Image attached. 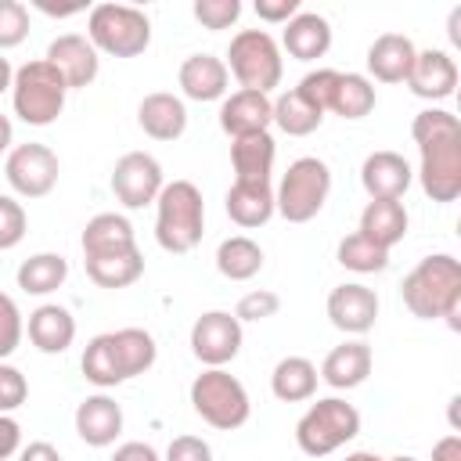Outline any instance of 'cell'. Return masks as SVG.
<instances>
[{"label":"cell","instance_id":"cell-4","mask_svg":"<svg viewBox=\"0 0 461 461\" xmlns=\"http://www.w3.org/2000/svg\"><path fill=\"white\" fill-rule=\"evenodd\" d=\"M86 40L97 54L137 58L151 43V18L130 4H94L86 14Z\"/></svg>","mask_w":461,"mask_h":461},{"label":"cell","instance_id":"cell-21","mask_svg":"<svg viewBox=\"0 0 461 461\" xmlns=\"http://www.w3.org/2000/svg\"><path fill=\"white\" fill-rule=\"evenodd\" d=\"M137 122L151 140H176L187 130V104L176 94L155 90L137 104Z\"/></svg>","mask_w":461,"mask_h":461},{"label":"cell","instance_id":"cell-40","mask_svg":"<svg viewBox=\"0 0 461 461\" xmlns=\"http://www.w3.org/2000/svg\"><path fill=\"white\" fill-rule=\"evenodd\" d=\"M22 335H25L22 310L7 292H0V360H7L22 346Z\"/></svg>","mask_w":461,"mask_h":461},{"label":"cell","instance_id":"cell-48","mask_svg":"<svg viewBox=\"0 0 461 461\" xmlns=\"http://www.w3.org/2000/svg\"><path fill=\"white\" fill-rule=\"evenodd\" d=\"M112 461H162V457H158V450H155L151 443H140V439H130V443H122V447H115V454H112Z\"/></svg>","mask_w":461,"mask_h":461},{"label":"cell","instance_id":"cell-29","mask_svg":"<svg viewBox=\"0 0 461 461\" xmlns=\"http://www.w3.org/2000/svg\"><path fill=\"white\" fill-rule=\"evenodd\" d=\"M108 339H112V353H115V367L122 382L151 371L158 346L144 328H119V331H108Z\"/></svg>","mask_w":461,"mask_h":461},{"label":"cell","instance_id":"cell-5","mask_svg":"<svg viewBox=\"0 0 461 461\" xmlns=\"http://www.w3.org/2000/svg\"><path fill=\"white\" fill-rule=\"evenodd\" d=\"M223 65L238 79L241 90H256V94H267V97L285 76L281 47L267 29H241L227 47Z\"/></svg>","mask_w":461,"mask_h":461},{"label":"cell","instance_id":"cell-27","mask_svg":"<svg viewBox=\"0 0 461 461\" xmlns=\"http://www.w3.org/2000/svg\"><path fill=\"white\" fill-rule=\"evenodd\" d=\"M277 158V144L267 133H252V137H238L230 140V166H234V180H249V184H267L270 169Z\"/></svg>","mask_w":461,"mask_h":461},{"label":"cell","instance_id":"cell-11","mask_svg":"<svg viewBox=\"0 0 461 461\" xmlns=\"http://www.w3.org/2000/svg\"><path fill=\"white\" fill-rule=\"evenodd\" d=\"M241 321L227 310H205L191 324V353L205 367H227L241 353Z\"/></svg>","mask_w":461,"mask_h":461},{"label":"cell","instance_id":"cell-16","mask_svg":"<svg viewBox=\"0 0 461 461\" xmlns=\"http://www.w3.org/2000/svg\"><path fill=\"white\" fill-rule=\"evenodd\" d=\"M407 86L421 101H447L457 86V61L447 50H418L407 72Z\"/></svg>","mask_w":461,"mask_h":461},{"label":"cell","instance_id":"cell-9","mask_svg":"<svg viewBox=\"0 0 461 461\" xmlns=\"http://www.w3.org/2000/svg\"><path fill=\"white\" fill-rule=\"evenodd\" d=\"M191 407L205 425H212L220 432L241 429L249 421V414H252L245 385L223 367H205L191 382Z\"/></svg>","mask_w":461,"mask_h":461},{"label":"cell","instance_id":"cell-13","mask_svg":"<svg viewBox=\"0 0 461 461\" xmlns=\"http://www.w3.org/2000/svg\"><path fill=\"white\" fill-rule=\"evenodd\" d=\"M43 61L58 68V76L65 79L68 90L90 86V83L97 79V72H101V54H97L94 43H90L86 36H79V32H65V36H58V40H50Z\"/></svg>","mask_w":461,"mask_h":461},{"label":"cell","instance_id":"cell-3","mask_svg":"<svg viewBox=\"0 0 461 461\" xmlns=\"http://www.w3.org/2000/svg\"><path fill=\"white\" fill-rule=\"evenodd\" d=\"M205 234V202L202 191L191 180H173L158 191L155 198V241L173 252L184 256L191 252Z\"/></svg>","mask_w":461,"mask_h":461},{"label":"cell","instance_id":"cell-42","mask_svg":"<svg viewBox=\"0 0 461 461\" xmlns=\"http://www.w3.org/2000/svg\"><path fill=\"white\" fill-rule=\"evenodd\" d=\"M277 310H281V295H277V292H270V288H252V292H245V295L238 299L234 317L245 324V321H267V317H274Z\"/></svg>","mask_w":461,"mask_h":461},{"label":"cell","instance_id":"cell-24","mask_svg":"<svg viewBox=\"0 0 461 461\" xmlns=\"http://www.w3.org/2000/svg\"><path fill=\"white\" fill-rule=\"evenodd\" d=\"M281 47L295 61H317V58H324L328 47H331V25H328V18L317 14V11H299L285 25V32H281Z\"/></svg>","mask_w":461,"mask_h":461},{"label":"cell","instance_id":"cell-35","mask_svg":"<svg viewBox=\"0 0 461 461\" xmlns=\"http://www.w3.org/2000/svg\"><path fill=\"white\" fill-rule=\"evenodd\" d=\"M321 119L324 115L295 86L285 90V94H277V101H274V126L281 133H288V137H310L321 126Z\"/></svg>","mask_w":461,"mask_h":461},{"label":"cell","instance_id":"cell-51","mask_svg":"<svg viewBox=\"0 0 461 461\" xmlns=\"http://www.w3.org/2000/svg\"><path fill=\"white\" fill-rule=\"evenodd\" d=\"M36 7H40L43 14H50V18H68V14H79V11H86V4H68V7H54V4H47V0H36Z\"/></svg>","mask_w":461,"mask_h":461},{"label":"cell","instance_id":"cell-17","mask_svg":"<svg viewBox=\"0 0 461 461\" xmlns=\"http://www.w3.org/2000/svg\"><path fill=\"white\" fill-rule=\"evenodd\" d=\"M414 180L411 162L400 151H371L360 166V184L367 191V198H403L407 187Z\"/></svg>","mask_w":461,"mask_h":461},{"label":"cell","instance_id":"cell-53","mask_svg":"<svg viewBox=\"0 0 461 461\" xmlns=\"http://www.w3.org/2000/svg\"><path fill=\"white\" fill-rule=\"evenodd\" d=\"M450 43L461 47V7L450 11Z\"/></svg>","mask_w":461,"mask_h":461},{"label":"cell","instance_id":"cell-33","mask_svg":"<svg viewBox=\"0 0 461 461\" xmlns=\"http://www.w3.org/2000/svg\"><path fill=\"white\" fill-rule=\"evenodd\" d=\"M216 270L227 281H252L263 270V249L249 234H230L216 249Z\"/></svg>","mask_w":461,"mask_h":461},{"label":"cell","instance_id":"cell-39","mask_svg":"<svg viewBox=\"0 0 461 461\" xmlns=\"http://www.w3.org/2000/svg\"><path fill=\"white\" fill-rule=\"evenodd\" d=\"M29 36V7L18 0H0V50L25 43Z\"/></svg>","mask_w":461,"mask_h":461},{"label":"cell","instance_id":"cell-6","mask_svg":"<svg viewBox=\"0 0 461 461\" xmlns=\"http://www.w3.org/2000/svg\"><path fill=\"white\" fill-rule=\"evenodd\" d=\"M65 94H68L65 79L43 58L25 61L22 68H14L11 104H14V115L25 126H50L61 115V108H65Z\"/></svg>","mask_w":461,"mask_h":461},{"label":"cell","instance_id":"cell-25","mask_svg":"<svg viewBox=\"0 0 461 461\" xmlns=\"http://www.w3.org/2000/svg\"><path fill=\"white\" fill-rule=\"evenodd\" d=\"M83 259L90 256H112V252H126V249H137V238H133V223L122 216V212H97L86 220L83 227Z\"/></svg>","mask_w":461,"mask_h":461},{"label":"cell","instance_id":"cell-23","mask_svg":"<svg viewBox=\"0 0 461 461\" xmlns=\"http://www.w3.org/2000/svg\"><path fill=\"white\" fill-rule=\"evenodd\" d=\"M371 364H375L371 346H367V342H360V339H349V342L335 346V349L324 357V364H321V371H317V375H321L331 389H357V385H364V382H367Z\"/></svg>","mask_w":461,"mask_h":461},{"label":"cell","instance_id":"cell-47","mask_svg":"<svg viewBox=\"0 0 461 461\" xmlns=\"http://www.w3.org/2000/svg\"><path fill=\"white\" fill-rule=\"evenodd\" d=\"M22 450V425L11 414H0V461L14 457Z\"/></svg>","mask_w":461,"mask_h":461},{"label":"cell","instance_id":"cell-50","mask_svg":"<svg viewBox=\"0 0 461 461\" xmlns=\"http://www.w3.org/2000/svg\"><path fill=\"white\" fill-rule=\"evenodd\" d=\"M432 461H461V436L450 432L432 447Z\"/></svg>","mask_w":461,"mask_h":461},{"label":"cell","instance_id":"cell-36","mask_svg":"<svg viewBox=\"0 0 461 461\" xmlns=\"http://www.w3.org/2000/svg\"><path fill=\"white\" fill-rule=\"evenodd\" d=\"M335 259H339L346 270H353V274H378V270L389 267V249H382V245L367 241L360 230H353V234H346V238L339 241Z\"/></svg>","mask_w":461,"mask_h":461},{"label":"cell","instance_id":"cell-8","mask_svg":"<svg viewBox=\"0 0 461 461\" xmlns=\"http://www.w3.org/2000/svg\"><path fill=\"white\" fill-rule=\"evenodd\" d=\"M360 432V411L339 396H324L306 407V414L295 421V443L310 457H328Z\"/></svg>","mask_w":461,"mask_h":461},{"label":"cell","instance_id":"cell-30","mask_svg":"<svg viewBox=\"0 0 461 461\" xmlns=\"http://www.w3.org/2000/svg\"><path fill=\"white\" fill-rule=\"evenodd\" d=\"M317 364L306 360V357H281L270 371V393L281 400V403H303V400H313L317 393Z\"/></svg>","mask_w":461,"mask_h":461},{"label":"cell","instance_id":"cell-45","mask_svg":"<svg viewBox=\"0 0 461 461\" xmlns=\"http://www.w3.org/2000/svg\"><path fill=\"white\" fill-rule=\"evenodd\" d=\"M166 461H212V447L202 436H176L166 447Z\"/></svg>","mask_w":461,"mask_h":461},{"label":"cell","instance_id":"cell-18","mask_svg":"<svg viewBox=\"0 0 461 461\" xmlns=\"http://www.w3.org/2000/svg\"><path fill=\"white\" fill-rule=\"evenodd\" d=\"M76 436L86 447H112L122 432V407L108 393H94L76 407Z\"/></svg>","mask_w":461,"mask_h":461},{"label":"cell","instance_id":"cell-37","mask_svg":"<svg viewBox=\"0 0 461 461\" xmlns=\"http://www.w3.org/2000/svg\"><path fill=\"white\" fill-rule=\"evenodd\" d=\"M79 367H83V378H86L90 385H97V389H115V385H122L108 331H101V335H94V339L86 342Z\"/></svg>","mask_w":461,"mask_h":461},{"label":"cell","instance_id":"cell-38","mask_svg":"<svg viewBox=\"0 0 461 461\" xmlns=\"http://www.w3.org/2000/svg\"><path fill=\"white\" fill-rule=\"evenodd\" d=\"M335 83H339V72L335 68H313V72H306L303 79H299V94L324 115L328 108H331V97H335Z\"/></svg>","mask_w":461,"mask_h":461},{"label":"cell","instance_id":"cell-22","mask_svg":"<svg viewBox=\"0 0 461 461\" xmlns=\"http://www.w3.org/2000/svg\"><path fill=\"white\" fill-rule=\"evenodd\" d=\"M25 331H29V342L40 353L58 357V353H65L76 342V317L65 306H58V303H43V306H36L29 313Z\"/></svg>","mask_w":461,"mask_h":461},{"label":"cell","instance_id":"cell-44","mask_svg":"<svg viewBox=\"0 0 461 461\" xmlns=\"http://www.w3.org/2000/svg\"><path fill=\"white\" fill-rule=\"evenodd\" d=\"M25 400H29V382H25V375H22L14 364H4V360H0V414L18 411Z\"/></svg>","mask_w":461,"mask_h":461},{"label":"cell","instance_id":"cell-12","mask_svg":"<svg viewBox=\"0 0 461 461\" xmlns=\"http://www.w3.org/2000/svg\"><path fill=\"white\" fill-rule=\"evenodd\" d=\"M166 187L162 166L155 155L148 151H126L115 169H112V194L126 205V209H144L158 198V191Z\"/></svg>","mask_w":461,"mask_h":461},{"label":"cell","instance_id":"cell-41","mask_svg":"<svg viewBox=\"0 0 461 461\" xmlns=\"http://www.w3.org/2000/svg\"><path fill=\"white\" fill-rule=\"evenodd\" d=\"M191 14L205 25V29H230L241 18V0H194Z\"/></svg>","mask_w":461,"mask_h":461},{"label":"cell","instance_id":"cell-2","mask_svg":"<svg viewBox=\"0 0 461 461\" xmlns=\"http://www.w3.org/2000/svg\"><path fill=\"white\" fill-rule=\"evenodd\" d=\"M403 306L418 321H447L450 331H461V263L450 252L425 256L400 285Z\"/></svg>","mask_w":461,"mask_h":461},{"label":"cell","instance_id":"cell-26","mask_svg":"<svg viewBox=\"0 0 461 461\" xmlns=\"http://www.w3.org/2000/svg\"><path fill=\"white\" fill-rule=\"evenodd\" d=\"M407 223H411V216H407L403 202H396V198H371L364 205V212H360V227L357 230L367 241H375L382 249H393V245L403 241Z\"/></svg>","mask_w":461,"mask_h":461},{"label":"cell","instance_id":"cell-10","mask_svg":"<svg viewBox=\"0 0 461 461\" xmlns=\"http://www.w3.org/2000/svg\"><path fill=\"white\" fill-rule=\"evenodd\" d=\"M58 173H61L58 155L47 144H36V140L11 148L7 162H4V176H7L11 191L22 194V198H47L58 184Z\"/></svg>","mask_w":461,"mask_h":461},{"label":"cell","instance_id":"cell-19","mask_svg":"<svg viewBox=\"0 0 461 461\" xmlns=\"http://www.w3.org/2000/svg\"><path fill=\"white\" fill-rule=\"evenodd\" d=\"M176 83L184 90L187 101H223L227 97V83H230V72L223 65V58H212V54H191L180 61V72H176Z\"/></svg>","mask_w":461,"mask_h":461},{"label":"cell","instance_id":"cell-56","mask_svg":"<svg viewBox=\"0 0 461 461\" xmlns=\"http://www.w3.org/2000/svg\"><path fill=\"white\" fill-rule=\"evenodd\" d=\"M385 461H418V457H411V454H396V457H385Z\"/></svg>","mask_w":461,"mask_h":461},{"label":"cell","instance_id":"cell-34","mask_svg":"<svg viewBox=\"0 0 461 461\" xmlns=\"http://www.w3.org/2000/svg\"><path fill=\"white\" fill-rule=\"evenodd\" d=\"M375 101H378L375 97V83L367 76H360V72H339L335 97H331V108L328 112H335L342 119H364V115H371Z\"/></svg>","mask_w":461,"mask_h":461},{"label":"cell","instance_id":"cell-52","mask_svg":"<svg viewBox=\"0 0 461 461\" xmlns=\"http://www.w3.org/2000/svg\"><path fill=\"white\" fill-rule=\"evenodd\" d=\"M11 140H14V126H11V119L0 112V155L11 151Z\"/></svg>","mask_w":461,"mask_h":461},{"label":"cell","instance_id":"cell-15","mask_svg":"<svg viewBox=\"0 0 461 461\" xmlns=\"http://www.w3.org/2000/svg\"><path fill=\"white\" fill-rule=\"evenodd\" d=\"M274 122V101L267 94L256 90H234L223 97L220 104V130L238 140V137H252V133H267Z\"/></svg>","mask_w":461,"mask_h":461},{"label":"cell","instance_id":"cell-32","mask_svg":"<svg viewBox=\"0 0 461 461\" xmlns=\"http://www.w3.org/2000/svg\"><path fill=\"white\" fill-rule=\"evenodd\" d=\"M144 274V256L140 249H126V252H112V256H90L86 259V277L97 288H130L137 277Z\"/></svg>","mask_w":461,"mask_h":461},{"label":"cell","instance_id":"cell-1","mask_svg":"<svg viewBox=\"0 0 461 461\" xmlns=\"http://www.w3.org/2000/svg\"><path fill=\"white\" fill-rule=\"evenodd\" d=\"M411 137L421 151L418 180L432 202H454L461 194V122L447 108H425L411 122Z\"/></svg>","mask_w":461,"mask_h":461},{"label":"cell","instance_id":"cell-28","mask_svg":"<svg viewBox=\"0 0 461 461\" xmlns=\"http://www.w3.org/2000/svg\"><path fill=\"white\" fill-rule=\"evenodd\" d=\"M227 216L245 230L263 227L274 216V187H270V180L267 184L234 180L230 191H227Z\"/></svg>","mask_w":461,"mask_h":461},{"label":"cell","instance_id":"cell-14","mask_svg":"<svg viewBox=\"0 0 461 461\" xmlns=\"http://www.w3.org/2000/svg\"><path fill=\"white\" fill-rule=\"evenodd\" d=\"M328 321L346 335H367L378 321V295L360 281L335 285L328 292Z\"/></svg>","mask_w":461,"mask_h":461},{"label":"cell","instance_id":"cell-54","mask_svg":"<svg viewBox=\"0 0 461 461\" xmlns=\"http://www.w3.org/2000/svg\"><path fill=\"white\" fill-rule=\"evenodd\" d=\"M11 79H14V68H11V61L0 54V94L11 90Z\"/></svg>","mask_w":461,"mask_h":461},{"label":"cell","instance_id":"cell-49","mask_svg":"<svg viewBox=\"0 0 461 461\" xmlns=\"http://www.w3.org/2000/svg\"><path fill=\"white\" fill-rule=\"evenodd\" d=\"M18 461H61V454H58V447H54V443L36 439V443H29V447H22V450H18Z\"/></svg>","mask_w":461,"mask_h":461},{"label":"cell","instance_id":"cell-31","mask_svg":"<svg viewBox=\"0 0 461 461\" xmlns=\"http://www.w3.org/2000/svg\"><path fill=\"white\" fill-rule=\"evenodd\" d=\"M68 277V259L61 252H36L29 259H22L14 281L25 295H50L65 285Z\"/></svg>","mask_w":461,"mask_h":461},{"label":"cell","instance_id":"cell-43","mask_svg":"<svg viewBox=\"0 0 461 461\" xmlns=\"http://www.w3.org/2000/svg\"><path fill=\"white\" fill-rule=\"evenodd\" d=\"M25 227H29V220H25L22 202H14L11 194H0V252L14 249L25 238Z\"/></svg>","mask_w":461,"mask_h":461},{"label":"cell","instance_id":"cell-20","mask_svg":"<svg viewBox=\"0 0 461 461\" xmlns=\"http://www.w3.org/2000/svg\"><path fill=\"white\" fill-rule=\"evenodd\" d=\"M418 47L403 32H382L367 47V72L375 83H407V72L414 65Z\"/></svg>","mask_w":461,"mask_h":461},{"label":"cell","instance_id":"cell-46","mask_svg":"<svg viewBox=\"0 0 461 461\" xmlns=\"http://www.w3.org/2000/svg\"><path fill=\"white\" fill-rule=\"evenodd\" d=\"M299 0H256V14L267 25H288L299 14Z\"/></svg>","mask_w":461,"mask_h":461},{"label":"cell","instance_id":"cell-55","mask_svg":"<svg viewBox=\"0 0 461 461\" xmlns=\"http://www.w3.org/2000/svg\"><path fill=\"white\" fill-rule=\"evenodd\" d=\"M346 461H385V457H378L371 450H353V454H346Z\"/></svg>","mask_w":461,"mask_h":461},{"label":"cell","instance_id":"cell-7","mask_svg":"<svg viewBox=\"0 0 461 461\" xmlns=\"http://www.w3.org/2000/svg\"><path fill=\"white\" fill-rule=\"evenodd\" d=\"M328 194H331L328 162L317 155H303L285 169V176L274 191V212H281L288 223H310L324 209Z\"/></svg>","mask_w":461,"mask_h":461}]
</instances>
